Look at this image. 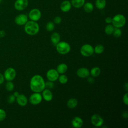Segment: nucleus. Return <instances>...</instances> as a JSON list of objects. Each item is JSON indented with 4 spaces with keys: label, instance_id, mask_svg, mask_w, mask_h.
<instances>
[{
    "label": "nucleus",
    "instance_id": "1",
    "mask_svg": "<svg viewBox=\"0 0 128 128\" xmlns=\"http://www.w3.org/2000/svg\"><path fill=\"white\" fill-rule=\"evenodd\" d=\"M30 86L33 92H40L46 88L45 82L40 75L36 74L31 78Z\"/></svg>",
    "mask_w": 128,
    "mask_h": 128
},
{
    "label": "nucleus",
    "instance_id": "2",
    "mask_svg": "<svg viewBox=\"0 0 128 128\" xmlns=\"http://www.w3.org/2000/svg\"><path fill=\"white\" fill-rule=\"evenodd\" d=\"M24 26V32L28 35L34 36L39 32L40 26L36 22L30 20L28 21Z\"/></svg>",
    "mask_w": 128,
    "mask_h": 128
},
{
    "label": "nucleus",
    "instance_id": "3",
    "mask_svg": "<svg viewBox=\"0 0 128 128\" xmlns=\"http://www.w3.org/2000/svg\"><path fill=\"white\" fill-rule=\"evenodd\" d=\"M112 26L114 28H120L124 26L126 23V18L122 14H117L112 18Z\"/></svg>",
    "mask_w": 128,
    "mask_h": 128
},
{
    "label": "nucleus",
    "instance_id": "4",
    "mask_svg": "<svg viewBox=\"0 0 128 128\" xmlns=\"http://www.w3.org/2000/svg\"><path fill=\"white\" fill-rule=\"evenodd\" d=\"M56 50L58 53L61 54H66L70 50V46L66 42H59L56 44Z\"/></svg>",
    "mask_w": 128,
    "mask_h": 128
},
{
    "label": "nucleus",
    "instance_id": "5",
    "mask_svg": "<svg viewBox=\"0 0 128 128\" xmlns=\"http://www.w3.org/2000/svg\"><path fill=\"white\" fill-rule=\"evenodd\" d=\"M81 54L85 57L91 56L94 52V47L90 44H84L82 46L80 49Z\"/></svg>",
    "mask_w": 128,
    "mask_h": 128
},
{
    "label": "nucleus",
    "instance_id": "6",
    "mask_svg": "<svg viewBox=\"0 0 128 128\" xmlns=\"http://www.w3.org/2000/svg\"><path fill=\"white\" fill-rule=\"evenodd\" d=\"M5 80L6 81H12L13 80L16 75V72L14 68L10 67L7 68L3 74Z\"/></svg>",
    "mask_w": 128,
    "mask_h": 128
},
{
    "label": "nucleus",
    "instance_id": "7",
    "mask_svg": "<svg viewBox=\"0 0 128 128\" xmlns=\"http://www.w3.org/2000/svg\"><path fill=\"white\" fill-rule=\"evenodd\" d=\"M42 97L40 92H34L30 96L28 100L32 104L37 105L42 102Z\"/></svg>",
    "mask_w": 128,
    "mask_h": 128
},
{
    "label": "nucleus",
    "instance_id": "8",
    "mask_svg": "<svg viewBox=\"0 0 128 128\" xmlns=\"http://www.w3.org/2000/svg\"><path fill=\"white\" fill-rule=\"evenodd\" d=\"M92 124L96 127H100L104 124V119L98 114H93L90 118Z\"/></svg>",
    "mask_w": 128,
    "mask_h": 128
},
{
    "label": "nucleus",
    "instance_id": "9",
    "mask_svg": "<svg viewBox=\"0 0 128 128\" xmlns=\"http://www.w3.org/2000/svg\"><path fill=\"white\" fill-rule=\"evenodd\" d=\"M42 14L40 10L38 8H33L30 10L28 14V17L31 20L37 22L41 18Z\"/></svg>",
    "mask_w": 128,
    "mask_h": 128
},
{
    "label": "nucleus",
    "instance_id": "10",
    "mask_svg": "<svg viewBox=\"0 0 128 128\" xmlns=\"http://www.w3.org/2000/svg\"><path fill=\"white\" fill-rule=\"evenodd\" d=\"M28 0H16L14 4V7L17 10H23L28 6Z\"/></svg>",
    "mask_w": 128,
    "mask_h": 128
},
{
    "label": "nucleus",
    "instance_id": "11",
    "mask_svg": "<svg viewBox=\"0 0 128 128\" xmlns=\"http://www.w3.org/2000/svg\"><path fill=\"white\" fill-rule=\"evenodd\" d=\"M46 76L48 80L54 82L58 79L59 74L56 70L52 68L49 70L47 72L46 74Z\"/></svg>",
    "mask_w": 128,
    "mask_h": 128
},
{
    "label": "nucleus",
    "instance_id": "12",
    "mask_svg": "<svg viewBox=\"0 0 128 128\" xmlns=\"http://www.w3.org/2000/svg\"><path fill=\"white\" fill-rule=\"evenodd\" d=\"M28 21V17L25 14H20L14 19L15 23L18 26H24Z\"/></svg>",
    "mask_w": 128,
    "mask_h": 128
},
{
    "label": "nucleus",
    "instance_id": "13",
    "mask_svg": "<svg viewBox=\"0 0 128 128\" xmlns=\"http://www.w3.org/2000/svg\"><path fill=\"white\" fill-rule=\"evenodd\" d=\"M76 74L80 78H86L90 76V72L88 68L82 67L79 68L77 70Z\"/></svg>",
    "mask_w": 128,
    "mask_h": 128
},
{
    "label": "nucleus",
    "instance_id": "14",
    "mask_svg": "<svg viewBox=\"0 0 128 128\" xmlns=\"http://www.w3.org/2000/svg\"><path fill=\"white\" fill-rule=\"evenodd\" d=\"M16 100L18 104L22 106H26L28 102L26 96L24 94H19V95L16 97Z\"/></svg>",
    "mask_w": 128,
    "mask_h": 128
},
{
    "label": "nucleus",
    "instance_id": "15",
    "mask_svg": "<svg viewBox=\"0 0 128 128\" xmlns=\"http://www.w3.org/2000/svg\"><path fill=\"white\" fill-rule=\"evenodd\" d=\"M72 6L70 2L68 0H65L61 2L60 4V9L62 12H66L70 10Z\"/></svg>",
    "mask_w": 128,
    "mask_h": 128
},
{
    "label": "nucleus",
    "instance_id": "16",
    "mask_svg": "<svg viewBox=\"0 0 128 128\" xmlns=\"http://www.w3.org/2000/svg\"><path fill=\"white\" fill-rule=\"evenodd\" d=\"M42 97L46 101L50 102L52 100L53 94L50 89L44 88L42 92Z\"/></svg>",
    "mask_w": 128,
    "mask_h": 128
},
{
    "label": "nucleus",
    "instance_id": "17",
    "mask_svg": "<svg viewBox=\"0 0 128 128\" xmlns=\"http://www.w3.org/2000/svg\"><path fill=\"white\" fill-rule=\"evenodd\" d=\"M83 124V120L79 116L74 117L72 120V125L74 128H80L82 127Z\"/></svg>",
    "mask_w": 128,
    "mask_h": 128
},
{
    "label": "nucleus",
    "instance_id": "18",
    "mask_svg": "<svg viewBox=\"0 0 128 128\" xmlns=\"http://www.w3.org/2000/svg\"><path fill=\"white\" fill-rule=\"evenodd\" d=\"M68 66L65 63H61L59 64L56 68V70L59 74H64L68 70Z\"/></svg>",
    "mask_w": 128,
    "mask_h": 128
},
{
    "label": "nucleus",
    "instance_id": "19",
    "mask_svg": "<svg viewBox=\"0 0 128 128\" xmlns=\"http://www.w3.org/2000/svg\"><path fill=\"white\" fill-rule=\"evenodd\" d=\"M60 34L56 32H54L52 33L50 36V40L52 42L55 46L60 42Z\"/></svg>",
    "mask_w": 128,
    "mask_h": 128
},
{
    "label": "nucleus",
    "instance_id": "20",
    "mask_svg": "<svg viewBox=\"0 0 128 128\" xmlns=\"http://www.w3.org/2000/svg\"><path fill=\"white\" fill-rule=\"evenodd\" d=\"M72 6L76 8H79L84 6L85 3V0H71Z\"/></svg>",
    "mask_w": 128,
    "mask_h": 128
},
{
    "label": "nucleus",
    "instance_id": "21",
    "mask_svg": "<svg viewBox=\"0 0 128 128\" xmlns=\"http://www.w3.org/2000/svg\"><path fill=\"white\" fill-rule=\"evenodd\" d=\"M78 100L75 98H70L67 102V106L70 108H74L78 105Z\"/></svg>",
    "mask_w": 128,
    "mask_h": 128
},
{
    "label": "nucleus",
    "instance_id": "22",
    "mask_svg": "<svg viewBox=\"0 0 128 128\" xmlns=\"http://www.w3.org/2000/svg\"><path fill=\"white\" fill-rule=\"evenodd\" d=\"M106 0H96L95 6L98 10H102L106 6Z\"/></svg>",
    "mask_w": 128,
    "mask_h": 128
},
{
    "label": "nucleus",
    "instance_id": "23",
    "mask_svg": "<svg viewBox=\"0 0 128 128\" xmlns=\"http://www.w3.org/2000/svg\"><path fill=\"white\" fill-rule=\"evenodd\" d=\"M82 6H83L84 11L88 13L92 12L93 11L94 8V5L90 2H85Z\"/></svg>",
    "mask_w": 128,
    "mask_h": 128
},
{
    "label": "nucleus",
    "instance_id": "24",
    "mask_svg": "<svg viewBox=\"0 0 128 128\" xmlns=\"http://www.w3.org/2000/svg\"><path fill=\"white\" fill-rule=\"evenodd\" d=\"M90 72V74L92 76V77H98V76H100L101 72V70L99 67L98 66H95L92 68Z\"/></svg>",
    "mask_w": 128,
    "mask_h": 128
},
{
    "label": "nucleus",
    "instance_id": "25",
    "mask_svg": "<svg viewBox=\"0 0 128 128\" xmlns=\"http://www.w3.org/2000/svg\"><path fill=\"white\" fill-rule=\"evenodd\" d=\"M114 27L112 26V24H107L104 28V32L108 35H110L112 34L114 32Z\"/></svg>",
    "mask_w": 128,
    "mask_h": 128
},
{
    "label": "nucleus",
    "instance_id": "26",
    "mask_svg": "<svg viewBox=\"0 0 128 128\" xmlns=\"http://www.w3.org/2000/svg\"><path fill=\"white\" fill-rule=\"evenodd\" d=\"M94 52L97 54H100L103 52L104 50V46L102 44H98L94 48Z\"/></svg>",
    "mask_w": 128,
    "mask_h": 128
},
{
    "label": "nucleus",
    "instance_id": "27",
    "mask_svg": "<svg viewBox=\"0 0 128 128\" xmlns=\"http://www.w3.org/2000/svg\"><path fill=\"white\" fill-rule=\"evenodd\" d=\"M14 86L12 81H7L5 85V88L8 91L11 92L14 89Z\"/></svg>",
    "mask_w": 128,
    "mask_h": 128
},
{
    "label": "nucleus",
    "instance_id": "28",
    "mask_svg": "<svg viewBox=\"0 0 128 128\" xmlns=\"http://www.w3.org/2000/svg\"><path fill=\"white\" fill-rule=\"evenodd\" d=\"M58 80L62 84H65L68 81V78L67 76L64 74H62L60 76H59Z\"/></svg>",
    "mask_w": 128,
    "mask_h": 128
},
{
    "label": "nucleus",
    "instance_id": "29",
    "mask_svg": "<svg viewBox=\"0 0 128 128\" xmlns=\"http://www.w3.org/2000/svg\"><path fill=\"white\" fill-rule=\"evenodd\" d=\"M46 28L48 32H52L54 28V22H48L46 23Z\"/></svg>",
    "mask_w": 128,
    "mask_h": 128
},
{
    "label": "nucleus",
    "instance_id": "30",
    "mask_svg": "<svg viewBox=\"0 0 128 128\" xmlns=\"http://www.w3.org/2000/svg\"><path fill=\"white\" fill-rule=\"evenodd\" d=\"M112 34L115 38H119L122 35V30L120 28H114Z\"/></svg>",
    "mask_w": 128,
    "mask_h": 128
},
{
    "label": "nucleus",
    "instance_id": "31",
    "mask_svg": "<svg viewBox=\"0 0 128 128\" xmlns=\"http://www.w3.org/2000/svg\"><path fill=\"white\" fill-rule=\"evenodd\" d=\"M6 116V111L0 108V122H2L5 120Z\"/></svg>",
    "mask_w": 128,
    "mask_h": 128
},
{
    "label": "nucleus",
    "instance_id": "32",
    "mask_svg": "<svg viewBox=\"0 0 128 128\" xmlns=\"http://www.w3.org/2000/svg\"><path fill=\"white\" fill-rule=\"evenodd\" d=\"M16 98L14 96L13 94H10L7 98V102L9 104H12L16 101Z\"/></svg>",
    "mask_w": 128,
    "mask_h": 128
},
{
    "label": "nucleus",
    "instance_id": "33",
    "mask_svg": "<svg viewBox=\"0 0 128 128\" xmlns=\"http://www.w3.org/2000/svg\"><path fill=\"white\" fill-rule=\"evenodd\" d=\"M54 86V84L53 82L48 80V82H45V88H46L48 89L52 88Z\"/></svg>",
    "mask_w": 128,
    "mask_h": 128
},
{
    "label": "nucleus",
    "instance_id": "34",
    "mask_svg": "<svg viewBox=\"0 0 128 128\" xmlns=\"http://www.w3.org/2000/svg\"><path fill=\"white\" fill-rule=\"evenodd\" d=\"M128 92H126L123 96L122 98V101L124 104H125L126 106L128 105Z\"/></svg>",
    "mask_w": 128,
    "mask_h": 128
},
{
    "label": "nucleus",
    "instance_id": "35",
    "mask_svg": "<svg viewBox=\"0 0 128 128\" xmlns=\"http://www.w3.org/2000/svg\"><path fill=\"white\" fill-rule=\"evenodd\" d=\"M62 22V18L59 16H56L54 19V22L56 24H60Z\"/></svg>",
    "mask_w": 128,
    "mask_h": 128
},
{
    "label": "nucleus",
    "instance_id": "36",
    "mask_svg": "<svg viewBox=\"0 0 128 128\" xmlns=\"http://www.w3.org/2000/svg\"><path fill=\"white\" fill-rule=\"evenodd\" d=\"M5 79L4 76V74L0 72V84H2L4 83Z\"/></svg>",
    "mask_w": 128,
    "mask_h": 128
},
{
    "label": "nucleus",
    "instance_id": "37",
    "mask_svg": "<svg viewBox=\"0 0 128 128\" xmlns=\"http://www.w3.org/2000/svg\"><path fill=\"white\" fill-rule=\"evenodd\" d=\"M112 18L110 17H106L105 18V22L108 24H110L112 23Z\"/></svg>",
    "mask_w": 128,
    "mask_h": 128
},
{
    "label": "nucleus",
    "instance_id": "38",
    "mask_svg": "<svg viewBox=\"0 0 128 128\" xmlns=\"http://www.w3.org/2000/svg\"><path fill=\"white\" fill-rule=\"evenodd\" d=\"M122 116L124 118H128V113L127 112V111H125V112H122Z\"/></svg>",
    "mask_w": 128,
    "mask_h": 128
},
{
    "label": "nucleus",
    "instance_id": "39",
    "mask_svg": "<svg viewBox=\"0 0 128 128\" xmlns=\"http://www.w3.org/2000/svg\"><path fill=\"white\" fill-rule=\"evenodd\" d=\"M88 82H89L90 83H93L94 82V77H89L88 76Z\"/></svg>",
    "mask_w": 128,
    "mask_h": 128
},
{
    "label": "nucleus",
    "instance_id": "40",
    "mask_svg": "<svg viewBox=\"0 0 128 128\" xmlns=\"http://www.w3.org/2000/svg\"><path fill=\"white\" fill-rule=\"evenodd\" d=\"M124 89L126 90V91H128V82H126V84H124Z\"/></svg>",
    "mask_w": 128,
    "mask_h": 128
},
{
    "label": "nucleus",
    "instance_id": "41",
    "mask_svg": "<svg viewBox=\"0 0 128 128\" xmlns=\"http://www.w3.org/2000/svg\"><path fill=\"white\" fill-rule=\"evenodd\" d=\"M19 92H17V91H16V92H14V93L13 94H14V96L16 98V97H17L18 95H19Z\"/></svg>",
    "mask_w": 128,
    "mask_h": 128
},
{
    "label": "nucleus",
    "instance_id": "42",
    "mask_svg": "<svg viewBox=\"0 0 128 128\" xmlns=\"http://www.w3.org/2000/svg\"><path fill=\"white\" fill-rule=\"evenodd\" d=\"M2 0H0V2H2Z\"/></svg>",
    "mask_w": 128,
    "mask_h": 128
}]
</instances>
